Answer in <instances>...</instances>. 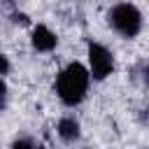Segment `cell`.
Wrapping results in <instances>:
<instances>
[{
    "label": "cell",
    "instance_id": "1",
    "mask_svg": "<svg viewBox=\"0 0 149 149\" xmlns=\"http://www.w3.org/2000/svg\"><path fill=\"white\" fill-rule=\"evenodd\" d=\"M91 70L86 65H81L79 61L68 63L58 77H56V95L65 107H77L84 102L86 93H88V84H91Z\"/></svg>",
    "mask_w": 149,
    "mask_h": 149
},
{
    "label": "cell",
    "instance_id": "2",
    "mask_svg": "<svg viewBox=\"0 0 149 149\" xmlns=\"http://www.w3.org/2000/svg\"><path fill=\"white\" fill-rule=\"evenodd\" d=\"M107 23L123 40H133L142 30V12L133 2H119L107 12Z\"/></svg>",
    "mask_w": 149,
    "mask_h": 149
},
{
    "label": "cell",
    "instance_id": "3",
    "mask_svg": "<svg viewBox=\"0 0 149 149\" xmlns=\"http://www.w3.org/2000/svg\"><path fill=\"white\" fill-rule=\"evenodd\" d=\"M86 54H88V70L93 81H105L114 72V54L100 42H88Z\"/></svg>",
    "mask_w": 149,
    "mask_h": 149
},
{
    "label": "cell",
    "instance_id": "4",
    "mask_svg": "<svg viewBox=\"0 0 149 149\" xmlns=\"http://www.w3.org/2000/svg\"><path fill=\"white\" fill-rule=\"evenodd\" d=\"M30 44H33V49H35V51L47 54V51H54V49H56L58 37H56V33H54L49 26L37 23V26H33V33H30Z\"/></svg>",
    "mask_w": 149,
    "mask_h": 149
},
{
    "label": "cell",
    "instance_id": "5",
    "mask_svg": "<svg viewBox=\"0 0 149 149\" xmlns=\"http://www.w3.org/2000/svg\"><path fill=\"white\" fill-rule=\"evenodd\" d=\"M58 137L63 140V142H77L79 140V135H81V126H79V121L72 116V114H68V116H63L61 121H58Z\"/></svg>",
    "mask_w": 149,
    "mask_h": 149
},
{
    "label": "cell",
    "instance_id": "6",
    "mask_svg": "<svg viewBox=\"0 0 149 149\" xmlns=\"http://www.w3.org/2000/svg\"><path fill=\"white\" fill-rule=\"evenodd\" d=\"M12 149H40L37 144H33L28 137H19V140H14L12 142Z\"/></svg>",
    "mask_w": 149,
    "mask_h": 149
},
{
    "label": "cell",
    "instance_id": "7",
    "mask_svg": "<svg viewBox=\"0 0 149 149\" xmlns=\"http://www.w3.org/2000/svg\"><path fill=\"white\" fill-rule=\"evenodd\" d=\"M12 21H14V23H19V26H30L28 14H23V12H14V14H12Z\"/></svg>",
    "mask_w": 149,
    "mask_h": 149
},
{
    "label": "cell",
    "instance_id": "8",
    "mask_svg": "<svg viewBox=\"0 0 149 149\" xmlns=\"http://www.w3.org/2000/svg\"><path fill=\"white\" fill-rule=\"evenodd\" d=\"M0 61H2V77H7V74H9V58L2 54V56H0Z\"/></svg>",
    "mask_w": 149,
    "mask_h": 149
},
{
    "label": "cell",
    "instance_id": "9",
    "mask_svg": "<svg viewBox=\"0 0 149 149\" xmlns=\"http://www.w3.org/2000/svg\"><path fill=\"white\" fill-rule=\"evenodd\" d=\"M142 79H144V84H149V63H147L144 70H142Z\"/></svg>",
    "mask_w": 149,
    "mask_h": 149
},
{
    "label": "cell",
    "instance_id": "10",
    "mask_svg": "<svg viewBox=\"0 0 149 149\" xmlns=\"http://www.w3.org/2000/svg\"><path fill=\"white\" fill-rule=\"evenodd\" d=\"M40 149H47V147H40Z\"/></svg>",
    "mask_w": 149,
    "mask_h": 149
}]
</instances>
